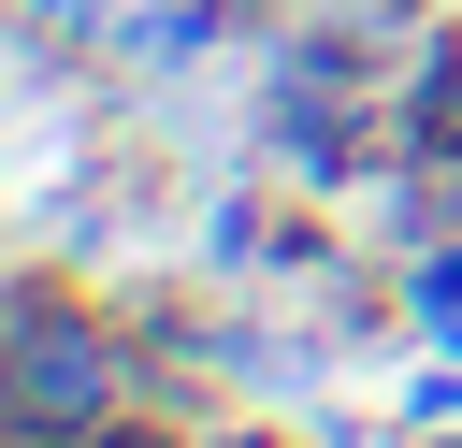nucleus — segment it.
Wrapping results in <instances>:
<instances>
[{
    "instance_id": "nucleus-2",
    "label": "nucleus",
    "mask_w": 462,
    "mask_h": 448,
    "mask_svg": "<svg viewBox=\"0 0 462 448\" xmlns=\"http://www.w3.org/2000/svg\"><path fill=\"white\" fill-rule=\"evenodd\" d=\"M419 318H433V332H448V347H462V260H448V246H433V260H419Z\"/></svg>"
},
{
    "instance_id": "nucleus-5",
    "label": "nucleus",
    "mask_w": 462,
    "mask_h": 448,
    "mask_svg": "<svg viewBox=\"0 0 462 448\" xmlns=\"http://www.w3.org/2000/svg\"><path fill=\"white\" fill-rule=\"evenodd\" d=\"M448 448H462V434H448Z\"/></svg>"
},
{
    "instance_id": "nucleus-4",
    "label": "nucleus",
    "mask_w": 462,
    "mask_h": 448,
    "mask_svg": "<svg viewBox=\"0 0 462 448\" xmlns=\"http://www.w3.org/2000/svg\"><path fill=\"white\" fill-rule=\"evenodd\" d=\"M29 448H58V434H29Z\"/></svg>"
},
{
    "instance_id": "nucleus-3",
    "label": "nucleus",
    "mask_w": 462,
    "mask_h": 448,
    "mask_svg": "<svg viewBox=\"0 0 462 448\" xmlns=\"http://www.w3.org/2000/svg\"><path fill=\"white\" fill-rule=\"evenodd\" d=\"M87 448H173V434H116V419H101V434H87Z\"/></svg>"
},
{
    "instance_id": "nucleus-1",
    "label": "nucleus",
    "mask_w": 462,
    "mask_h": 448,
    "mask_svg": "<svg viewBox=\"0 0 462 448\" xmlns=\"http://www.w3.org/2000/svg\"><path fill=\"white\" fill-rule=\"evenodd\" d=\"M116 332H72V318H43V289H29V361H14V419L29 434H101L116 419Z\"/></svg>"
}]
</instances>
